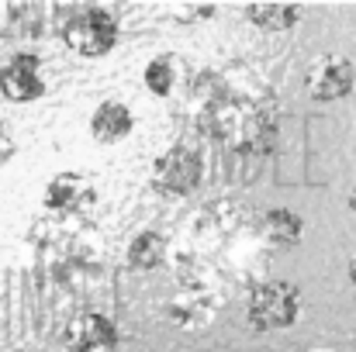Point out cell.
<instances>
[{"mask_svg":"<svg viewBox=\"0 0 356 352\" xmlns=\"http://www.w3.org/2000/svg\"><path fill=\"white\" fill-rule=\"evenodd\" d=\"M191 108L197 131L229 152L259 156L277 138V101L259 80L208 69L194 83Z\"/></svg>","mask_w":356,"mask_h":352,"instance_id":"1","label":"cell"},{"mask_svg":"<svg viewBox=\"0 0 356 352\" xmlns=\"http://www.w3.org/2000/svg\"><path fill=\"white\" fill-rule=\"evenodd\" d=\"M59 35H63V42L76 56L101 59V56L115 52V45H118V38H121V28L108 7L80 3V7H70L66 10V17L59 24Z\"/></svg>","mask_w":356,"mask_h":352,"instance_id":"2","label":"cell"},{"mask_svg":"<svg viewBox=\"0 0 356 352\" xmlns=\"http://www.w3.org/2000/svg\"><path fill=\"white\" fill-rule=\"evenodd\" d=\"M245 315L256 332H284L301 318V290L291 280H259L249 294Z\"/></svg>","mask_w":356,"mask_h":352,"instance_id":"3","label":"cell"},{"mask_svg":"<svg viewBox=\"0 0 356 352\" xmlns=\"http://www.w3.org/2000/svg\"><path fill=\"white\" fill-rule=\"evenodd\" d=\"M204 180V156L191 142L170 145L156 162H152V187L163 197H184L194 194Z\"/></svg>","mask_w":356,"mask_h":352,"instance_id":"4","label":"cell"},{"mask_svg":"<svg viewBox=\"0 0 356 352\" xmlns=\"http://www.w3.org/2000/svg\"><path fill=\"white\" fill-rule=\"evenodd\" d=\"M94 204H97V183H94V176H87L80 169L56 173L45 187V211L56 218L87 215Z\"/></svg>","mask_w":356,"mask_h":352,"instance_id":"5","label":"cell"},{"mask_svg":"<svg viewBox=\"0 0 356 352\" xmlns=\"http://www.w3.org/2000/svg\"><path fill=\"white\" fill-rule=\"evenodd\" d=\"M49 83H45V66L42 56L35 52H17L0 66V94L10 104H31L38 97H45Z\"/></svg>","mask_w":356,"mask_h":352,"instance_id":"6","label":"cell"},{"mask_svg":"<svg viewBox=\"0 0 356 352\" xmlns=\"http://www.w3.org/2000/svg\"><path fill=\"white\" fill-rule=\"evenodd\" d=\"M305 90L312 101H343L353 94V62L339 52H329V56H318L312 66H308V76H305Z\"/></svg>","mask_w":356,"mask_h":352,"instance_id":"7","label":"cell"},{"mask_svg":"<svg viewBox=\"0 0 356 352\" xmlns=\"http://www.w3.org/2000/svg\"><path fill=\"white\" fill-rule=\"evenodd\" d=\"M118 342H121L118 325L108 315H97V311H83V315L70 318L66 328H63L66 352H111L118 349Z\"/></svg>","mask_w":356,"mask_h":352,"instance_id":"8","label":"cell"},{"mask_svg":"<svg viewBox=\"0 0 356 352\" xmlns=\"http://www.w3.org/2000/svg\"><path fill=\"white\" fill-rule=\"evenodd\" d=\"M131 128H135V115L121 101H104L90 115V135L101 145H118V142H124L131 135Z\"/></svg>","mask_w":356,"mask_h":352,"instance_id":"9","label":"cell"},{"mask_svg":"<svg viewBox=\"0 0 356 352\" xmlns=\"http://www.w3.org/2000/svg\"><path fill=\"white\" fill-rule=\"evenodd\" d=\"M259 238L273 249H294L305 238V221L287 208H270L259 215Z\"/></svg>","mask_w":356,"mask_h":352,"instance_id":"10","label":"cell"},{"mask_svg":"<svg viewBox=\"0 0 356 352\" xmlns=\"http://www.w3.org/2000/svg\"><path fill=\"white\" fill-rule=\"evenodd\" d=\"M49 7L42 3H0V35H42Z\"/></svg>","mask_w":356,"mask_h":352,"instance_id":"11","label":"cell"},{"mask_svg":"<svg viewBox=\"0 0 356 352\" xmlns=\"http://www.w3.org/2000/svg\"><path fill=\"white\" fill-rule=\"evenodd\" d=\"M163 255H166V235L159 232H142L131 238V245H128V252H124V262L131 266V269H156L159 262H163Z\"/></svg>","mask_w":356,"mask_h":352,"instance_id":"12","label":"cell"},{"mask_svg":"<svg viewBox=\"0 0 356 352\" xmlns=\"http://www.w3.org/2000/svg\"><path fill=\"white\" fill-rule=\"evenodd\" d=\"M142 83L149 94L156 97H170L173 87H177V59L173 56H156L145 62V73H142Z\"/></svg>","mask_w":356,"mask_h":352,"instance_id":"13","label":"cell"},{"mask_svg":"<svg viewBox=\"0 0 356 352\" xmlns=\"http://www.w3.org/2000/svg\"><path fill=\"white\" fill-rule=\"evenodd\" d=\"M245 17H249L259 31H287V28H294V21L301 17V10H298V7L266 3V7H245Z\"/></svg>","mask_w":356,"mask_h":352,"instance_id":"14","label":"cell"},{"mask_svg":"<svg viewBox=\"0 0 356 352\" xmlns=\"http://www.w3.org/2000/svg\"><path fill=\"white\" fill-rule=\"evenodd\" d=\"M14 156V138H10V131H7V124L0 121V166L7 162Z\"/></svg>","mask_w":356,"mask_h":352,"instance_id":"15","label":"cell"},{"mask_svg":"<svg viewBox=\"0 0 356 352\" xmlns=\"http://www.w3.org/2000/svg\"><path fill=\"white\" fill-rule=\"evenodd\" d=\"M215 14V7H184V10H177V17H184V21H194V17H211Z\"/></svg>","mask_w":356,"mask_h":352,"instance_id":"16","label":"cell"},{"mask_svg":"<svg viewBox=\"0 0 356 352\" xmlns=\"http://www.w3.org/2000/svg\"><path fill=\"white\" fill-rule=\"evenodd\" d=\"M350 283H356V252L350 255Z\"/></svg>","mask_w":356,"mask_h":352,"instance_id":"17","label":"cell"},{"mask_svg":"<svg viewBox=\"0 0 356 352\" xmlns=\"http://www.w3.org/2000/svg\"><path fill=\"white\" fill-rule=\"evenodd\" d=\"M350 211H356V187H353V194H350Z\"/></svg>","mask_w":356,"mask_h":352,"instance_id":"18","label":"cell"},{"mask_svg":"<svg viewBox=\"0 0 356 352\" xmlns=\"http://www.w3.org/2000/svg\"><path fill=\"white\" fill-rule=\"evenodd\" d=\"M308 352H339V349H308Z\"/></svg>","mask_w":356,"mask_h":352,"instance_id":"19","label":"cell"}]
</instances>
